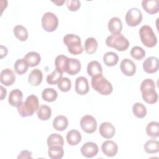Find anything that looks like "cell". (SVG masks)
<instances>
[{
    "instance_id": "obj_27",
    "label": "cell",
    "mask_w": 159,
    "mask_h": 159,
    "mask_svg": "<svg viewBox=\"0 0 159 159\" xmlns=\"http://www.w3.org/2000/svg\"><path fill=\"white\" fill-rule=\"evenodd\" d=\"M98 43L96 39L93 37H89L86 39L84 42V50L88 54H93L96 52Z\"/></svg>"
},
{
    "instance_id": "obj_36",
    "label": "cell",
    "mask_w": 159,
    "mask_h": 159,
    "mask_svg": "<svg viewBox=\"0 0 159 159\" xmlns=\"http://www.w3.org/2000/svg\"><path fill=\"white\" fill-rule=\"evenodd\" d=\"M145 151L148 153H156L159 151V142L155 140H149L144 144Z\"/></svg>"
},
{
    "instance_id": "obj_33",
    "label": "cell",
    "mask_w": 159,
    "mask_h": 159,
    "mask_svg": "<svg viewBox=\"0 0 159 159\" xmlns=\"http://www.w3.org/2000/svg\"><path fill=\"white\" fill-rule=\"evenodd\" d=\"M29 64L24 58H20L16 60L14 65V69L16 73L19 75H22L27 72Z\"/></svg>"
},
{
    "instance_id": "obj_16",
    "label": "cell",
    "mask_w": 159,
    "mask_h": 159,
    "mask_svg": "<svg viewBox=\"0 0 159 159\" xmlns=\"http://www.w3.org/2000/svg\"><path fill=\"white\" fill-rule=\"evenodd\" d=\"M16 80V76L12 70L9 68H5L1 71L0 81L5 86L12 85Z\"/></svg>"
},
{
    "instance_id": "obj_35",
    "label": "cell",
    "mask_w": 159,
    "mask_h": 159,
    "mask_svg": "<svg viewBox=\"0 0 159 159\" xmlns=\"http://www.w3.org/2000/svg\"><path fill=\"white\" fill-rule=\"evenodd\" d=\"M132 112L135 117L143 118L147 114V109L142 103L137 102L132 106Z\"/></svg>"
},
{
    "instance_id": "obj_28",
    "label": "cell",
    "mask_w": 159,
    "mask_h": 159,
    "mask_svg": "<svg viewBox=\"0 0 159 159\" xmlns=\"http://www.w3.org/2000/svg\"><path fill=\"white\" fill-rule=\"evenodd\" d=\"M48 157L52 159H60L63 157L64 150L61 146H50L48 150Z\"/></svg>"
},
{
    "instance_id": "obj_41",
    "label": "cell",
    "mask_w": 159,
    "mask_h": 159,
    "mask_svg": "<svg viewBox=\"0 0 159 159\" xmlns=\"http://www.w3.org/2000/svg\"><path fill=\"white\" fill-rule=\"evenodd\" d=\"M66 4L70 11H76L81 6V2L78 0H67Z\"/></svg>"
},
{
    "instance_id": "obj_8",
    "label": "cell",
    "mask_w": 159,
    "mask_h": 159,
    "mask_svg": "<svg viewBox=\"0 0 159 159\" xmlns=\"http://www.w3.org/2000/svg\"><path fill=\"white\" fill-rule=\"evenodd\" d=\"M125 19L129 26L135 27L142 22V14L138 8L132 7L127 11Z\"/></svg>"
},
{
    "instance_id": "obj_31",
    "label": "cell",
    "mask_w": 159,
    "mask_h": 159,
    "mask_svg": "<svg viewBox=\"0 0 159 159\" xmlns=\"http://www.w3.org/2000/svg\"><path fill=\"white\" fill-rule=\"evenodd\" d=\"M37 114L39 119L47 120L51 117L52 110L50 107L47 105H41L37 111Z\"/></svg>"
},
{
    "instance_id": "obj_44",
    "label": "cell",
    "mask_w": 159,
    "mask_h": 159,
    "mask_svg": "<svg viewBox=\"0 0 159 159\" xmlns=\"http://www.w3.org/2000/svg\"><path fill=\"white\" fill-rule=\"evenodd\" d=\"M0 88H1V100H3L4 98H6V96L7 91H6V89L4 88L2 86H1Z\"/></svg>"
},
{
    "instance_id": "obj_15",
    "label": "cell",
    "mask_w": 159,
    "mask_h": 159,
    "mask_svg": "<svg viewBox=\"0 0 159 159\" xmlns=\"http://www.w3.org/2000/svg\"><path fill=\"white\" fill-rule=\"evenodd\" d=\"M81 63L79 60L73 58H68L65 72L70 75L78 73L81 70Z\"/></svg>"
},
{
    "instance_id": "obj_7",
    "label": "cell",
    "mask_w": 159,
    "mask_h": 159,
    "mask_svg": "<svg viewBox=\"0 0 159 159\" xmlns=\"http://www.w3.org/2000/svg\"><path fill=\"white\" fill-rule=\"evenodd\" d=\"M42 26L47 32H53L58 27V19L57 16L51 12H45L41 20Z\"/></svg>"
},
{
    "instance_id": "obj_10",
    "label": "cell",
    "mask_w": 159,
    "mask_h": 159,
    "mask_svg": "<svg viewBox=\"0 0 159 159\" xmlns=\"http://www.w3.org/2000/svg\"><path fill=\"white\" fill-rule=\"evenodd\" d=\"M158 59L155 57H148L143 63V70L147 73H154L158 71Z\"/></svg>"
},
{
    "instance_id": "obj_37",
    "label": "cell",
    "mask_w": 159,
    "mask_h": 159,
    "mask_svg": "<svg viewBox=\"0 0 159 159\" xmlns=\"http://www.w3.org/2000/svg\"><path fill=\"white\" fill-rule=\"evenodd\" d=\"M68 57L63 55H58L55 60V69L63 73L65 71Z\"/></svg>"
},
{
    "instance_id": "obj_42",
    "label": "cell",
    "mask_w": 159,
    "mask_h": 159,
    "mask_svg": "<svg viewBox=\"0 0 159 159\" xmlns=\"http://www.w3.org/2000/svg\"><path fill=\"white\" fill-rule=\"evenodd\" d=\"M32 152L28 150H22L20 152L19 155L17 156V158H32Z\"/></svg>"
},
{
    "instance_id": "obj_3",
    "label": "cell",
    "mask_w": 159,
    "mask_h": 159,
    "mask_svg": "<svg viewBox=\"0 0 159 159\" xmlns=\"http://www.w3.org/2000/svg\"><path fill=\"white\" fill-rule=\"evenodd\" d=\"M92 88L102 95H109L112 92L113 87L111 83L102 75L94 76L91 78Z\"/></svg>"
},
{
    "instance_id": "obj_25",
    "label": "cell",
    "mask_w": 159,
    "mask_h": 159,
    "mask_svg": "<svg viewBox=\"0 0 159 159\" xmlns=\"http://www.w3.org/2000/svg\"><path fill=\"white\" fill-rule=\"evenodd\" d=\"M29 64L30 67L37 66L41 61V57L39 53L36 52H30L25 55L24 58Z\"/></svg>"
},
{
    "instance_id": "obj_2",
    "label": "cell",
    "mask_w": 159,
    "mask_h": 159,
    "mask_svg": "<svg viewBox=\"0 0 159 159\" xmlns=\"http://www.w3.org/2000/svg\"><path fill=\"white\" fill-rule=\"evenodd\" d=\"M140 89L143 99L148 104H154L158 101V94L155 91V83L150 78L145 79L141 83Z\"/></svg>"
},
{
    "instance_id": "obj_45",
    "label": "cell",
    "mask_w": 159,
    "mask_h": 159,
    "mask_svg": "<svg viewBox=\"0 0 159 159\" xmlns=\"http://www.w3.org/2000/svg\"><path fill=\"white\" fill-rule=\"evenodd\" d=\"M53 3H55V4H57V6H62L63 4L65 2V1L64 0H61V1H52Z\"/></svg>"
},
{
    "instance_id": "obj_24",
    "label": "cell",
    "mask_w": 159,
    "mask_h": 159,
    "mask_svg": "<svg viewBox=\"0 0 159 159\" xmlns=\"http://www.w3.org/2000/svg\"><path fill=\"white\" fill-rule=\"evenodd\" d=\"M81 140V135L80 132L75 129L70 130L66 134V141L70 145H76Z\"/></svg>"
},
{
    "instance_id": "obj_43",
    "label": "cell",
    "mask_w": 159,
    "mask_h": 159,
    "mask_svg": "<svg viewBox=\"0 0 159 159\" xmlns=\"http://www.w3.org/2000/svg\"><path fill=\"white\" fill-rule=\"evenodd\" d=\"M7 48L3 46V45H1L0 46V54H1V58H4V57H6L7 54Z\"/></svg>"
},
{
    "instance_id": "obj_26",
    "label": "cell",
    "mask_w": 159,
    "mask_h": 159,
    "mask_svg": "<svg viewBox=\"0 0 159 159\" xmlns=\"http://www.w3.org/2000/svg\"><path fill=\"white\" fill-rule=\"evenodd\" d=\"M147 134L152 139H157L159 136V123L157 121L149 122L146 127Z\"/></svg>"
},
{
    "instance_id": "obj_14",
    "label": "cell",
    "mask_w": 159,
    "mask_h": 159,
    "mask_svg": "<svg viewBox=\"0 0 159 159\" xmlns=\"http://www.w3.org/2000/svg\"><path fill=\"white\" fill-rule=\"evenodd\" d=\"M88 81L84 76H79L75 80V91L80 95H85L89 91Z\"/></svg>"
},
{
    "instance_id": "obj_9",
    "label": "cell",
    "mask_w": 159,
    "mask_h": 159,
    "mask_svg": "<svg viewBox=\"0 0 159 159\" xmlns=\"http://www.w3.org/2000/svg\"><path fill=\"white\" fill-rule=\"evenodd\" d=\"M80 126L84 132L92 134L97 129V122L93 116L85 115L80 120Z\"/></svg>"
},
{
    "instance_id": "obj_29",
    "label": "cell",
    "mask_w": 159,
    "mask_h": 159,
    "mask_svg": "<svg viewBox=\"0 0 159 159\" xmlns=\"http://www.w3.org/2000/svg\"><path fill=\"white\" fill-rule=\"evenodd\" d=\"M47 143L48 147L50 146H61L64 145V140L63 137L58 134H50L47 140Z\"/></svg>"
},
{
    "instance_id": "obj_5",
    "label": "cell",
    "mask_w": 159,
    "mask_h": 159,
    "mask_svg": "<svg viewBox=\"0 0 159 159\" xmlns=\"http://www.w3.org/2000/svg\"><path fill=\"white\" fill-rule=\"evenodd\" d=\"M63 43L67 47L68 52L73 55H78L83 52L81 39L73 34H68L63 37Z\"/></svg>"
},
{
    "instance_id": "obj_22",
    "label": "cell",
    "mask_w": 159,
    "mask_h": 159,
    "mask_svg": "<svg viewBox=\"0 0 159 159\" xmlns=\"http://www.w3.org/2000/svg\"><path fill=\"white\" fill-rule=\"evenodd\" d=\"M87 73L91 77L102 75V68L101 63L96 60L90 61L87 66Z\"/></svg>"
},
{
    "instance_id": "obj_30",
    "label": "cell",
    "mask_w": 159,
    "mask_h": 159,
    "mask_svg": "<svg viewBox=\"0 0 159 159\" xmlns=\"http://www.w3.org/2000/svg\"><path fill=\"white\" fill-rule=\"evenodd\" d=\"M14 34L20 41H25L29 36L28 31L27 29L22 25H17L13 29Z\"/></svg>"
},
{
    "instance_id": "obj_20",
    "label": "cell",
    "mask_w": 159,
    "mask_h": 159,
    "mask_svg": "<svg viewBox=\"0 0 159 159\" xmlns=\"http://www.w3.org/2000/svg\"><path fill=\"white\" fill-rule=\"evenodd\" d=\"M43 78V74L41 70L39 69L35 68L31 71L28 76V82L29 83L34 86H39Z\"/></svg>"
},
{
    "instance_id": "obj_39",
    "label": "cell",
    "mask_w": 159,
    "mask_h": 159,
    "mask_svg": "<svg viewBox=\"0 0 159 159\" xmlns=\"http://www.w3.org/2000/svg\"><path fill=\"white\" fill-rule=\"evenodd\" d=\"M130 55L133 58L140 60L145 57V51L139 46H134L131 49Z\"/></svg>"
},
{
    "instance_id": "obj_19",
    "label": "cell",
    "mask_w": 159,
    "mask_h": 159,
    "mask_svg": "<svg viewBox=\"0 0 159 159\" xmlns=\"http://www.w3.org/2000/svg\"><path fill=\"white\" fill-rule=\"evenodd\" d=\"M142 6L143 9L150 14H154L159 11V2L158 0H143Z\"/></svg>"
},
{
    "instance_id": "obj_21",
    "label": "cell",
    "mask_w": 159,
    "mask_h": 159,
    "mask_svg": "<svg viewBox=\"0 0 159 159\" xmlns=\"http://www.w3.org/2000/svg\"><path fill=\"white\" fill-rule=\"evenodd\" d=\"M109 30L112 34H120L122 29V23L120 18L117 17H112L107 24Z\"/></svg>"
},
{
    "instance_id": "obj_4",
    "label": "cell",
    "mask_w": 159,
    "mask_h": 159,
    "mask_svg": "<svg viewBox=\"0 0 159 159\" xmlns=\"http://www.w3.org/2000/svg\"><path fill=\"white\" fill-rule=\"evenodd\" d=\"M106 44L118 51H125L129 46V42L122 34H115L108 36L106 39Z\"/></svg>"
},
{
    "instance_id": "obj_11",
    "label": "cell",
    "mask_w": 159,
    "mask_h": 159,
    "mask_svg": "<svg viewBox=\"0 0 159 159\" xmlns=\"http://www.w3.org/2000/svg\"><path fill=\"white\" fill-rule=\"evenodd\" d=\"M99 152L98 145L91 142H88L84 143L81 147V154L86 158H92L96 156Z\"/></svg>"
},
{
    "instance_id": "obj_18",
    "label": "cell",
    "mask_w": 159,
    "mask_h": 159,
    "mask_svg": "<svg viewBox=\"0 0 159 159\" xmlns=\"http://www.w3.org/2000/svg\"><path fill=\"white\" fill-rule=\"evenodd\" d=\"M22 92L19 89H14L9 93L8 102L12 106L17 107L22 102Z\"/></svg>"
},
{
    "instance_id": "obj_6",
    "label": "cell",
    "mask_w": 159,
    "mask_h": 159,
    "mask_svg": "<svg viewBox=\"0 0 159 159\" xmlns=\"http://www.w3.org/2000/svg\"><path fill=\"white\" fill-rule=\"evenodd\" d=\"M139 35L142 43L147 47H153L157 43V38L152 28L148 25H144L140 28Z\"/></svg>"
},
{
    "instance_id": "obj_13",
    "label": "cell",
    "mask_w": 159,
    "mask_h": 159,
    "mask_svg": "<svg viewBox=\"0 0 159 159\" xmlns=\"http://www.w3.org/2000/svg\"><path fill=\"white\" fill-rule=\"evenodd\" d=\"M101 150L102 153L109 157L116 155L118 151V147L116 142L112 140H106L101 145Z\"/></svg>"
},
{
    "instance_id": "obj_23",
    "label": "cell",
    "mask_w": 159,
    "mask_h": 159,
    "mask_svg": "<svg viewBox=\"0 0 159 159\" xmlns=\"http://www.w3.org/2000/svg\"><path fill=\"white\" fill-rule=\"evenodd\" d=\"M68 125V120L66 117L63 115L57 116L53 120V127L58 131H63L66 129Z\"/></svg>"
},
{
    "instance_id": "obj_40",
    "label": "cell",
    "mask_w": 159,
    "mask_h": 159,
    "mask_svg": "<svg viewBox=\"0 0 159 159\" xmlns=\"http://www.w3.org/2000/svg\"><path fill=\"white\" fill-rule=\"evenodd\" d=\"M57 84L59 89L63 92H68L71 87V80L67 77L61 78Z\"/></svg>"
},
{
    "instance_id": "obj_38",
    "label": "cell",
    "mask_w": 159,
    "mask_h": 159,
    "mask_svg": "<svg viewBox=\"0 0 159 159\" xmlns=\"http://www.w3.org/2000/svg\"><path fill=\"white\" fill-rule=\"evenodd\" d=\"M62 76H63V73L55 69L50 74L47 75V82L49 84H52V85L56 84L62 78Z\"/></svg>"
},
{
    "instance_id": "obj_34",
    "label": "cell",
    "mask_w": 159,
    "mask_h": 159,
    "mask_svg": "<svg viewBox=\"0 0 159 159\" xmlns=\"http://www.w3.org/2000/svg\"><path fill=\"white\" fill-rule=\"evenodd\" d=\"M58 96L57 91L51 88H47L43 90L42 93V99L47 102H53L56 100Z\"/></svg>"
},
{
    "instance_id": "obj_32",
    "label": "cell",
    "mask_w": 159,
    "mask_h": 159,
    "mask_svg": "<svg viewBox=\"0 0 159 159\" xmlns=\"http://www.w3.org/2000/svg\"><path fill=\"white\" fill-rule=\"evenodd\" d=\"M119 60V57L117 53L112 52H106L103 55V61L106 65L108 66H115Z\"/></svg>"
},
{
    "instance_id": "obj_12",
    "label": "cell",
    "mask_w": 159,
    "mask_h": 159,
    "mask_svg": "<svg viewBox=\"0 0 159 159\" xmlns=\"http://www.w3.org/2000/svg\"><path fill=\"white\" fill-rule=\"evenodd\" d=\"M120 70L124 75L127 76H133L136 71V66L134 62L129 58H124L120 65Z\"/></svg>"
},
{
    "instance_id": "obj_1",
    "label": "cell",
    "mask_w": 159,
    "mask_h": 159,
    "mask_svg": "<svg viewBox=\"0 0 159 159\" xmlns=\"http://www.w3.org/2000/svg\"><path fill=\"white\" fill-rule=\"evenodd\" d=\"M39 107V99L37 96L30 94L25 101L22 102L17 107V111L22 117L32 116Z\"/></svg>"
},
{
    "instance_id": "obj_17",
    "label": "cell",
    "mask_w": 159,
    "mask_h": 159,
    "mask_svg": "<svg viewBox=\"0 0 159 159\" xmlns=\"http://www.w3.org/2000/svg\"><path fill=\"white\" fill-rule=\"evenodd\" d=\"M99 132L103 138L111 139L115 134V127L111 123L104 122L99 125Z\"/></svg>"
}]
</instances>
